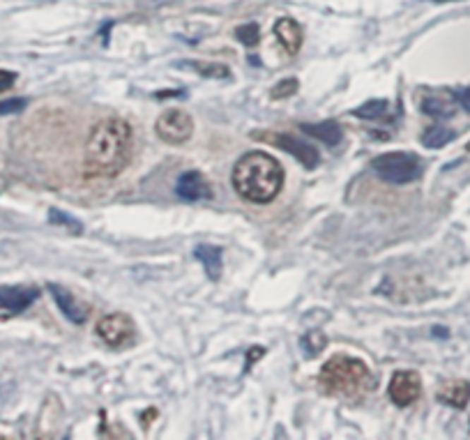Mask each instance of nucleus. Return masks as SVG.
I'll return each mask as SVG.
<instances>
[{"mask_svg":"<svg viewBox=\"0 0 470 440\" xmlns=\"http://www.w3.org/2000/svg\"><path fill=\"white\" fill-rule=\"evenodd\" d=\"M132 160V127L123 118H104L90 129L85 143V173L116 178Z\"/></svg>","mask_w":470,"mask_h":440,"instance_id":"nucleus-1","label":"nucleus"},{"mask_svg":"<svg viewBox=\"0 0 470 440\" xmlns=\"http://www.w3.org/2000/svg\"><path fill=\"white\" fill-rule=\"evenodd\" d=\"M233 187L249 203H272L284 187V169L267 153H245L235 162Z\"/></svg>","mask_w":470,"mask_h":440,"instance_id":"nucleus-2","label":"nucleus"},{"mask_svg":"<svg viewBox=\"0 0 470 440\" xmlns=\"http://www.w3.org/2000/svg\"><path fill=\"white\" fill-rule=\"evenodd\" d=\"M318 383L327 394L355 399L371 392L376 387V378L362 359L351 355H335L320 369Z\"/></svg>","mask_w":470,"mask_h":440,"instance_id":"nucleus-3","label":"nucleus"},{"mask_svg":"<svg viewBox=\"0 0 470 440\" xmlns=\"http://www.w3.org/2000/svg\"><path fill=\"white\" fill-rule=\"evenodd\" d=\"M371 171L387 184H408L422 178L424 164L413 153H385L373 157Z\"/></svg>","mask_w":470,"mask_h":440,"instance_id":"nucleus-4","label":"nucleus"},{"mask_svg":"<svg viewBox=\"0 0 470 440\" xmlns=\"http://www.w3.org/2000/svg\"><path fill=\"white\" fill-rule=\"evenodd\" d=\"M256 141H263V143H270L275 148H279V150L293 155L295 160H298L304 169H316L318 166V150L309 143H304L302 138L293 136V134H284V131H256V134H251Z\"/></svg>","mask_w":470,"mask_h":440,"instance_id":"nucleus-5","label":"nucleus"},{"mask_svg":"<svg viewBox=\"0 0 470 440\" xmlns=\"http://www.w3.org/2000/svg\"><path fill=\"white\" fill-rule=\"evenodd\" d=\"M155 131L157 136H159L164 143L169 145H182L187 143L194 134V120L187 111H180V109H169L164 111L159 118L155 122Z\"/></svg>","mask_w":470,"mask_h":440,"instance_id":"nucleus-6","label":"nucleus"},{"mask_svg":"<svg viewBox=\"0 0 470 440\" xmlns=\"http://www.w3.org/2000/svg\"><path fill=\"white\" fill-rule=\"evenodd\" d=\"M97 334L100 339L111 348H125L132 346L136 339V325L125 314H109L97 321Z\"/></svg>","mask_w":470,"mask_h":440,"instance_id":"nucleus-7","label":"nucleus"},{"mask_svg":"<svg viewBox=\"0 0 470 440\" xmlns=\"http://www.w3.org/2000/svg\"><path fill=\"white\" fill-rule=\"evenodd\" d=\"M387 394L394 406L399 408H406L415 403L420 399L422 394V381H420V374L417 371H394L390 378V385H387Z\"/></svg>","mask_w":470,"mask_h":440,"instance_id":"nucleus-8","label":"nucleus"},{"mask_svg":"<svg viewBox=\"0 0 470 440\" xmlns=\"http://www.w3.org/2000/svg\"><path fill=\"white\" fill-rule=\"evenodd\" d=\"M40 297L35 286H0V319H10L25 311Z\"/></svg>","mask_w":470,"mask_h":440,"instance_id":"nucleus-9","label":"nucleus"},{"mask_svg":"<svg viewBox=\"0 0 470 440\" xmlns=\"http://www.w3.org/2000/svg\"><path fill=\"white\" fill-rule=\"evenodd\" d=\"M176 194L185 201H207L212 198V187L210 182L205 180L203 173L198 171H185L180 175V180L176 184Z\"/></svg>","mask_w":470,"mask_h":440,"instance_id":"nucleus-10","label":"nucleus"},{"mask_svg":"<svg viewBox=\"0 0 470 440\" xmlns=\"http://www.w3.org/2000/svg\"><path fill=\"white\" fill-rule=\"evenodd\" d=\"M49 293H51V297L56 300L58 309L63 311L69 321L76 323V325L85 323V319H88V314H90V307H88V304H81L72 293H69L67 288H63L60 284H49Z\"/></svg>","mask_w":470,"mask_h":440,"instance_id":"nucleus-11","label":"nucleus"},{"mask_svg":"<svg viewBox=\"0 0 470 440\" xmlns=\"http://www.w3.org/2000/svg\"><path fill=\"white\" fill-rule=\"evenodd\" d=\"M275 37L279 40V44L284 47L286 54L295 56L302 47V25L295 21V19H289V16H284L275 23Z\"/></svg>","mask_w":470,"mask_h":440,"instance_id":"nucleus-12","label":"nucleus"},{"mask_svg":"<svg viewBox=\"0 0 470 440\" xmlns=\"http://www.w3.org/2000/svg\"><path fill=\"white\" fill-rule=\"evenodd\" d=\"M436 397L440 403H447V406L461 410V408H466L470 401V383L468 381H447L438 390Z\"/></svg>","mask_w":470,"mask_h":440,"instance_id":"nucleus-13","label":"nucleus"},{"mask_svg":"<svg viewBox=\"0 0 470 440\" xmlns=\"http://www.w3.org/2000/svg\"><path fill=\"white\" fill-rule=\"evenodd\" d=\"M196 261L201 263L205 270V277L210 281H217L222 277V249L215 244H198L194 249Z\"/></svg>","mask_w":470,"mask_h":440,"instance_id":"nucleus-14","label":"nucleus"},{"mask_svg":"<svg viewBox=\"0 0 470 440\" xmlns=\"http://www.w3.org/2000/svg\"><path fill=\"white\" fill-rule=\"evenodd\" d=\"M300 129L307 131L309 136L318 138L320 143H325V145H330V148L339 145V143H342V138H344V131H342V127H339L335 120L313 122V125H300Z\"/></svg>","mask_w":470,"mask_h":440,"instance_id":"nucleus-15","label":"nucleus"},{"mask_svg":"<svg viewBox=\"0 0 470 440\" xmlns=\"http://www.w3.org/2000/svg\"><path fill=\"white\" fill-rule=\"evenodd\" d=\"M422 111L431 118L447 120L454 116V104L447 102L445 97H440V95H429L422 100Z\"/></svg>","mask_w":470,"mask_h":440,"instance_id":"nucleus-16","label":"nucleus"},{"mask_svg":"<svg viewBox=\"0 0 470 440\" xmlns=\"http://www.w3.org/2000/svg\"><path fill=\"white\" fill-rule=\"evenodd\" d=\"M454 138H457V131H454V129H447V127L436 125V127H429V129H426L424 134H422V145L429 148V150H438V148L452 143Z\"/></svg>","mask_w":470,"mask_h":440,"instance_id":"nucleus-17","label":"nucleus"},{"mask_svg":"<svg viewBox=\"0 0 470 440\" xmlns=\"http://www.w3.org/2000/svg\"><path fill=\"white\" fill-rule=\"evenodd\" d=\"M178 67L182 69H194L205 78H229L231 69L219 63H196V60H189V63H178Z\"/></svg>","mask_w":470,"mask_h":440,"instance_id":"nucleus-18","label":"nucleus"},{"mask_svg":"<svg viewBox=\"0 0 470 440\" xmlns=\"http://www.w3.org/2000/svg\"><path fill=\"white\" fill-rule=\"evenodd\" d=\"M325 346H327V337L320 330H311L307 334H302V339H300V348H302L304 357L320 355L325 350Z\"/></svg>","mask_w":470,"mask_h":440,"instance_id":"nucleus-19","label":"nucleus"},{"mask_svg":"<svg viewBox=\"0 0 470 440\" xmlns=\"http://www.w3.org/2000/svg\"><path fill=\"white\" fill-rule=\"evenodd\" d=\"M387 111V102L385 100H371L367 104H362V107L353 109V116L355 118H364V120H376V118H382V113Z\"/></svg>","mask_w":470,"mask_h":440,"instance_id":"nucleus-20","label":"nucleus"},{"mask_svg":"<svg viewBox=\"0 0 470 440\" xmlns=\"http://www.w3.org/2000/svg\"><path fill=\"white\" fill-rule=\"evenodd\" d=\"M49 222L56 224V226L69 228V231H74V233H81V231H83V226H81V222H78V219L69 217L67 213H63V210H58V208H51V210H49Z\"/></svg>","mask_w":470,"mask_h":440,"instance_id":"nucleus-21","label":"nucleus"},{"mask_svg":"<svg viewBox=\"0 0 470 440\" xmlns=\"http://www.w3.org/2000/svg\"><path fill=\"white\" fill-rule=\"evenodd\" d=\"M235 37H238L245 47H256L260 40V28L258 23H242L235 28Z\"/></svg>","mask_w":470,"mask_h":440,"instance_id":"nucleus-22","label":"nucleus"},{"mask_svg":"<svg viewBox=\"0 0 470 440\" xmlns=\"http://www.w3.org/2000/svg\"><path fill=\"white\" fill-rule=\"evenodd\" d=\"M298 88H300L298 78H293V76L282 78V81L270 90V97H272V100H286V97H293L295 93H298Z\"/></svg>","mask_w":470,"mask_h":440,"instance_id":"nucleus-23","label":"nucleus"},{"mask_svg":"<svg viewBox=\"0 0 470 440\" xmlns=\"http://www.w3.org/2000/svg\"><path fill=\"white\" fill-rule=\"evenodd\" d=\"M25 107H28V100H23V97H10V100L0 102V116H14V113H21Z\"/></svg>","mask_w":470,"mask_h":440,"instance_id":"nucleus-24","label":"nucleus"},{"mask_svg":"<svg viewBox=\"0 0 470 440\" xmlns=\"http://www.w3.org/2000/svg\"><path fill=\"white\" fill-rule=\"evenodd\" d=\"M14 83H16V74L10 72V69H0V93L10 90Z\"/></svg>","mask_w":470,"mask_h":440,"instance_id":"nucleus-25","label":"nucleus"},{"mask_svg":"<svg viewBox=\"0 0 470 440\" xmlns=\"http://www.w3.org/2000/svg\"><path fill=\"white\" fill-rule=\"evenodd\" d=\"M265 355V348L263 346H256V348H249L247 350V364H245V371H249L251 362H256V359H260Z\"/></svg>","mask_w":470,"mask_h":440,"instance_id":"nucleus-26","label":"nucleus"},{"mask_svg":"<svg viewBox=\"0 0 470 440\" xmlns=\"http://www.w3.org/2000/svg\"><path fill=\"white\" fill-rule=\"evenodd\" d=\"M457 102L461 104V109H466L470 113V85L468 88H461V90H457Z\"/></svg>","mask_w":470,"mask_h":440,"instance_id":"nucleus-27","label":"nucleus"},{"mask_svg":"<svg viewBox=\"0 0 470 440\" xmlns=\"http://www.w3.org/2000/svg\"><path fill=\"white\" fill-rule=\"evenodd\" d=\"M185 95H187V90H182V88H176V90H159V93H155L157 100H169V97H185Z\"/></svg>","mask_w":470,"mask_h":440,"instance_id":"nucleus-28","label":"nucleus"},{"mask_svg":"<svg viewBox=\"0 0 470 440\" xmlns=\"http://www.w3.org/2000/svg\"><path fill=\"white\" fill-rule=\"evenodd\" d=\"M143 5H150V7H155V5H167V3H173V0H141Z\"/></svg>","mask_w":470,"mask_h":440,"instance_id":"nucleus-29","label":"nucleus"},{"mask_svg":"<svg viewBox=\"0 0 470 440\" xmlns=\"http://www.w3.org/2000/svg\"><path fill=\"white\" fill-rule=\"evenodd\" d=\"M431 3H459V0H431Z\"/></svg>","mask_w":470,"mask_h":440,"instance_id":"nucleus-30","label":"nucleus"},{"mask_svg":"<svg viewBox=\"0 0 470 440\" xmlns=\"http://www.w3.org/2000/svg\"><path fill=\"white\" fill-rule=\"evenodd\" d=\"M468 150H470V145H468Z\"/></svg>","mask_w":470,"mask_h":440,"instance_id":"nucleus-31","label":"nucleus"}]
</instances>
